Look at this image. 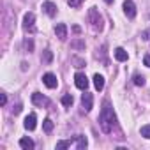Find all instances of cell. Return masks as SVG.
<instances>
[{
	"mask_svg": "<svg viewBox=\"0 0 150 150\" xmlns=\"http://www.w3.org/2000/svg\"><path fill=\"white\" fill-rule=\"evenodd\" d=\"M124 13L127 14V18H134L136 16V6L132 0H125L124 2Z\"/></svg>",
	"mask_w": 150,
	"mask_h": 150,
	"instance_id": "52a82bcc",
	"label": "cell"
},
{
	"mask_svg": "<svg viewBox=\"0 0 150 150\" xmlns=\"http://www.w3.org/2000/svg\"><path fill=\"white\" fill-rule=\"evenodd\" d=\"M72 103H74V99H72L71 94H65V96L62 97V104H64V106H71Z\"/></svg>",
	"mask_w": 150,
	"mask_h": 150,
	"instance_id": "e0dca14e",
	"label": "cell"
},
{
	"mask_svg": "<svg viewBox=\"0 0 150 150\" xmlns=\"http://www.w3.org/2000/svg\"><path fill=\"white\" fill-rule=\"evenodd\" d=\"M71 46H72V48L81 50V48H85V42H83V41H74V42H71Z\"/></svg>",
	"mask_w": 150,
	"mask_h": 150,
	"instance_id": "cb8c5ba5",
	"label": "cell"
},
{
	"mask_svg": "<svg viewBox=\"0 0 150 150\" xmlns=\"http://www.w3.org/2000/svg\"><path fill=\"white\" fill-rule=\"evenodd\" d=\"M35 124H37V117H35V113H30V115L25 118V129L34 131V129H35Z\"/></svg>",
	"mask_w": 150,
	"mask_h": 150,
	"instance_id": "30bf717a",
	"label": "cell"
},
{
	"mask_svg": "<svg viewBox=\"0 0 150 150\" xmlns=\"http://www.w3.org/2000/svg\"><path fill=\"white\" fill-rule=\"evenodd\" d=\"M6 103H7V96H6V94H2V96H0V104L4 106Z\"/></svg>",
	"mask_w": 150,
	"mask_h": 150,
	"instance_id": "83f0119b",
	"label": "cell"
},
{
	"mask_svg": "<svg viewBox=\"0 0 150 150\" xmlns=\"http://www.w3.org/2000/svg\"><path fill=\"white\" fill-rule=\"evenodd\" d=\"M94 87H96V90H103L104 88V78L101 76V74H94Z\"/></svg>",
	"mask_w": 150,
	"mask_h": 150,
	"instance_id": "5bb4252c",
	"label": "cell"
},
{
	"mask_svg": "<svg viewBox=\"0 0 150 150\" xmlns=\"http://www.w3.org/2000/svg\"><path fill=\"white\" fill-rule=\"evenodd\" d=\"M72 62L76 64V65H74V67H83V65H85V62H83L81 58H72Z\"/></svg>",
	"mask_w": 150,
	"mask_h": 150,
	"instance_id": "d4e9b609",
	"label": "cell"
},
{
	"mask_svg": "<svg viewBox=\"0 0 150 150\" xmlns=\"http://www.w3.org/2000/svg\"><path fill=\"white\" fill-rule=\"evenodd\" d=\"M141 136H145V138H148V139H150V124L141 127Z\"/></svg>",
	"mask_w": 150,
	"mask_h": 150,
	"instance_id": "44dd1931",
	"label": "cell"
},
{
	"mask_svg": "<svg viewBox=\"0 0 150 150\" xmlns=\"http://www.w3.org/2000/svg\"><path fill=\"white\" fill-rule=\"evenodd\" d=\"M34 23H35V14H34V13H27L25 18H23V28L28 30V32H34V30H35Z\"/></svg>",
	"mask_w": 150,
	"mask_h": 150,
	"instance_id": "3957f363",
	"label": "cell"
},
{
	"mask_svg": "<svg viewBox=\"0 0 150 150\" xmlns=\"http://www.w3.org/2000/svg\"><path fill=\"white\" fill-rule=\"evenodd\" d=\"M143 39H150V32H143Z\"/></svg>",
	"mask_w": 150,
	"mask_h": 150,
	"instance_id": "f546056e",
	"label": "cell"
},
{
	"mask_svg": "<svg viewBox=\"0 0 150 150\" xmlns=\"http://www.w3.org/2000/svg\"><path fill=\"white\" fill-rule=\"evenodd\" d=\"M20 146H21L23 150H32V148H34V141H32L30 138H21V139H20Z\"/></svg>",
	"mask_w": 150,
	"mask_h": 150,
	"instance_id": "9a60e30c",
	"label": "cell"
},
{
	"mask_svg": "<svg viewBox=\"0 0 150 150\" xmlns=\"http://www.w3.org/2000/svg\"><path fill=\"white\" fill-rule=\"evenodd\" d=\"M72 30H74V32H76V34H80V32H81V28H80L78 25H74V27H72Z\"/></svg>",
	"mask_w": 150,
	"mask_h": 150,
	"instance_id": "f1b7e54d",
	"label": "cell"
},
{
	"mask_svg": "<svg viewBox=\"0 0 150 150\" xmlns=\"http://www.w3.org/2000/svg\"><path fill=\"white\" fill-rule=\"evenodd\" d=\"M88 21L92 23V27H94V30H103V18H101V14L97 13V9L96 7H92L90 11H88Z\"/></svg>",
	"mask_w": 150,
	"mask_h": 150,
	"instance_id": "7a4b0ae2",
	"label": "cell"
},
{
	"mask_svg": "<svg viewBox=\"0 0 150 150\" xmlns=\"http://www.w3.org/2000/svg\"><path fill=\"white\" fill-rule=\"evenodd\" d=\"M99 124H101V129L104 132H111V129L117 124V117L113 113V108L108 103L103 104V110H101V115H99Z\"/></svg>",
	"mask_w": 150,
	"mask_h": 150,
	"instance_id": "6da1fadb",
	"label": "cell"
},
{
	"mask_svg": "<svg viewBox=\"0 0 150 150\" xmlns=\"http://www.w3.org/2000/svg\"><path fill=\"white\" fill-rule=\"evenodd\" d=\"M32 103H34L35 106H48V104H50V99L44 97V96L39 94V92H34V94H32Z\"/></svg>",
	"mask_w": 150,
	"mask_h": 150,
	"instance_id": "8992f818",
	"label": "cell"
},
{
	"mask_svg": "<svg viewBox=\"0 0 150 150\" xmlns=\"http://www.w3.org/2000/svg\"><path fill=\"white\" fill-rule=\"evenodd\" d=\"M42 129H44L46 132H51V131H53V122H51L50 118H46V120L42 122Z\"/></svg>",
	"mask_w": 150,
	"mask_h": 150,
	"instance_id": "ac0fdd59",
	"label": "cell"
},
{
	"mask_svg": "<svg viewBox=\"0 0 150 150\" xmlns=\"http://www.w3.org/2000/svg\"><path fill=\"white\" fill-rule=\"evenodd\" d=\"M134 85H138V87H143L145 85V78L141 76V74H134Z\"/></svg>",
	"mask_w": 150,
	"mask_h": 150,
	"instance_id": "d6986e66",
	"label": "cell"
},
{
	"mask_svg": "<svg viewBox=\"0 0 150 150\" xmlns=\"http://www.w3.org/2000/svg\"><path fill=\"white\" fill-rule=\"evenodd\" d=\"M74 83H76V87L80 90H87L88 88V78L85 76L83 72H78L76 76H74Z\"/></svg>",
	"mask_w": 150,
	"mask_h": 150,
	"instance_id": "277c9868",
	"label": "cell"
},
{
	"mask_svg": "<svg viewBox=\"0 0 150 150\" xmlns=\"http://www.w3.org/2000/svg\"><path fill=\"white\" fill-rule=\"evenodd\" d=\"M143 64H145L146 67H150V55H145V58H143Z\"/></svg>",
	"mask_w": 150,
	"mask_h": 150,
	"instance_id": "4316f807",
	"label": "cell"
},
{
	"mask_svg": "<svg viewBox=\"0 0 150 150\" xmlns=\"http://www.w3.org/2000/svg\"><path fill=\"white\" fill-rule=\"evenodd\" d=\"M55 34H57V37H58L60 41H64V39L67 37V27H65L64 23H58V25L55 27Z\"/></svg>",
	"mask_w": 150,
	"mask_h": 150,
	"instance_id": "8fae6325",
	"label": "cell"
},
{
	"mask_svg": "<svg viewBox=\"0 0 150 150\" xmlns=\"http://www.w3.org/2000/svg\"><path fill=\"white\" fill-rule=\"evenodd\" d=\"M113 55H115V58H117L118 62H125V60L129 58V55H127V51H125L124 48H117V50L113 51Z\"/></svg>",
	"mask_w": 150,
	"mask_h": 150,
	"instance_id": "7c38bea8",
	"label": "cell"
},
{
	"mask_svg": "<svg viewBox=\"0 0 150 150\" xmlns=\"http://www.w3.org/2000/svg\"><path fill=\"white\" fill-rule=\"evenodd\" d=\"M81 2H83V0H67V4H69L71 7H80Z\"/></svg>",
	"mask_w": 150,
	"mask_h": 150,
	"instance_id": "603a6c76",
	"label": "cell"
},
{
	"mask_svg": "<svg viewBox=\"0 0 150 150\" xmlns=\"http://www.w3.org/2000/svg\"><path fill=\"white\" fill-rule=\"evenodd\" d=\"M51 60H53V53H51L50 50H44V62H46V64H50Z\"/></svg>",
	"mask_w": 150,
	"mask_h": 150,
	"instance_id": "7402d4cb",
	"label": "cell"
},
{
	"mask_svg": "<svg viewBox=\"0 0 150 150\" xmlns=\"http://www.w3.org/2000/svg\"><path fill=\"white\" fill-rule=\"evenodd\" d=\"M23 46H25V50H27V51H32V50H34V41H32V39H25Z\"/></svg>",
	"mask_w": 150,
	"mask_h": 150,
	"instance_id": "ffe728a7",
	"label": "cell"
},
{
	"mask_svg": "<svg viewBox=\"0 0 150 150\" xmlns=\"http://www.w3.org/2000/svg\"><path fill=\"white\" fill-rule=\"evenodd\" d=\"M72 143H74V139H64V141H58V143H57V150H64V148L71 146Z\"/></svg>",
	"mask_w": 150,
	"mask_h": 150,
	"instance_id": "2e32d148",
	"label": "cell"
},
{
	"mask_svg": "<svg viewBox=\"0 0 150 150\" xmlns=\"http://www.w3.org/2000/svg\"><path fill=\"white\" fill-rule=\"evenodd\" d=\"M104 2H106V4H113V0H104Z\"/></svg>",
	"mask_w": 150,
	"mask_h": 150,
	"instance_id": "4dcf8cb0",
	"label": "cell"
},
{
	"mask_svg": "<svg viewBox=\"0 0 150 150\" xmlns=\"http://www.w3.org/2000/svg\"><path fill=\"white\" fill-rule=\"evenodd\" d=\"M72 139H74V143H76V148H78V150H83V148H87V138H85V136L78 134V136H74Z\"/></svg>",
	"mask_w": 150,
	"mask_h": 150,
	"instance_id": "4fadbf2b",
	"label": "cell"
},
{
	"mask_svg": "<svg viewBox=\"0 0 150 150\" xmlns=\"http://www.w3.org/2000/svg\"><path fill=\"white\" fill-rule=\"evenodd\" d=\"M42 11H44L50 18H53V16L57 14V6H55L53 2H44V4H42Z\"/></svg>",
	"mask_w": 150,
	"mask_h": 150,
	"instance_id": "9c48e42d",
	"label": "cell"
},
{
	"mask_svg": "<svg viewBox=\"0 0 150 150\" xmlns=\"http://www.w3.org/2000/svg\"><path fill=\"white\" fill-rule=\"evenodd\" d=\"M81 104H83L85 111H90V110H92V104H94V97H92V94L85 92V94L81 96Z\"/></svg>",
	"mask_w": 150,
	"mask_h": 150,
	"instance_id": "ba28073f",
	"label": "cell"
},
{
	"mask_svg": "<svg viewBox=\"0 0 150 150\" xmlns=\"http://www.w3.org/2000/svg\"><path fill=\"white\" fill-rule=\"evenodd\" d=\"M42 83H44L48 88H57V85H58L57 76H55V74H51V72H46L44 76H42Z\"/></svg>",
	"mask_w": 150,
	"mask_h": 150,
	"instance_id": "5b68a950",
	"label": "cell"
},
{
	"mask_svg": "<svg viewBox=\"0 0 150 150\" xmlns=\"http://www.w3.org/2000/svg\"><path fill=\"white\" fill-rule=\"evenodd\" d=\"M20 111H21V104H16V106L13 108V113H14V115H18Z\"/></svg>",
	"mask_w": 150,
	"mask_h": 150,
	"instance_id": "484cf974",
	"label": "cell"
}]
</instances>
